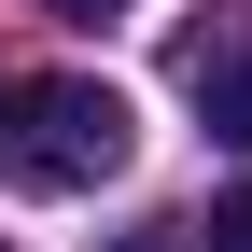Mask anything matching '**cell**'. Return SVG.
Here are the masks:
<instances>
[{"label": "cell", "mask_w": 252, "mask_h": 252, "mask_svg": "<svg viewBox=\"0 0 252 252\" xmlns=\"http://www.w3.org/2000/svg\"><path fill=\"white\" fill-rule=\"evenodd\" d=\"M196 252H252V182H238V196H210V238Z\"/></svg>", "instance_id": "3957f363"}, {"label": "cell", "mask_w": 252, "mask_h": 252, "mask_svg": "<svg viewBox=\"0 0 252 252\" xmlns=\"http://www.w3.org/2000/svg\"><path fill=\"white\" fill-rule=\"evenodd\" d=\"M112 252H196V238H182V224H140V238H112Z\"/></svg>", "instance_id": "277c9868"}, {"label": "cell", "mask_w": 252, "mask_h": 252, "mask_svg": "<svg viewBox=\"0 0 252 252\" xmlns=\"http://www.w3.org/2000/svg\"><path fill=\"white\" fill-rule=\"evenodd\" d=\"M140 154V112L98 70H14L0 84V182L14 196H84Z\"/></svg>", "instance_id": "6da1fadb"}, {"label": "cell", "mask_w": 252, "mask_h": 252, "mask_svg": "<svg viewBox=\"0 0 252 252\" xmlns=\"http://www.w3.org/2000/svg\"><path fill=\"white\" fill-rule=\"evenodd\" d=\"M42 14H84V28H98V14H126V0H42Z\"/></svg>", "instance_id": "5b68a950"}, {"label": "cell", "mask_w": 252, "mask_h": 252, "mask_svg": "<svg viewBox=\"0 0 252 252\" xmlns=\"http://www.w3.org/2000/svg\"><path fill=\"white\" fill-rule=\"evenodd\" d=\"M196 112H210V140H238V154H252V42L196 56Z\"/></svg>", "instance_id": "7a4b0ae2"}]
</instances>
